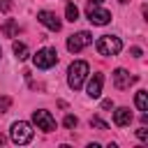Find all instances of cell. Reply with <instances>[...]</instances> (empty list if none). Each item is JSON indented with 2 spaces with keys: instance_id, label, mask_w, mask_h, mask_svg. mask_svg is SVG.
I'll return each instance as SVG.
<instances>
[{
  "instance_id": "cell-1",
  "label": "cell",
  "mask_w": 148,
  "mask_h": 148,
  "mask_svg": "<svg viewBox=\"0 0 148 148\" xmlns=\"http://www.w3.org/2000/svg\"><path fill=\"white\" fill-rule=\"evenodd\" d=\"M86 76H88V62H83V60H76V62H72V65H69L67 83H69V88H72V90H79V88L83 86Z\"/></svg>"
},
{
  "instance_id": "cell-2",
  "label": "cell",
  "mask_w": 148,
  "mask_h": 148,
  "mask_svg": "<svg viewBox=\"0 0 148 148\" xmlns=\"http://www.w3.org/2000/svg\"><path fill=\"white\" fill-rule=\"evenodd\" d=\"M95 46H97V53H99V56H116V53H120L123 42H120V37H116V35H102Z\"/></svg>"
},
{
  "instance_id": "cell-3",
  "label": "cell",
  "mask_w": 148,
  "mask_h": 148,
  "mask_svg": "<svg viewBox=\"0 0 148 148\" xmlns=\"http://www.w3.org/2000/svg\"><path fill=\"white\" fill-rule=\"evenodd\" d=\"M32 62H35V67H39V69H49V67H53L56 62H58V51L56 49H39L35 56H32Z\"/></svg>"
},
{
  "instance_id": "cell-4",
  "label": "cell",
  "mask_w": 148,
  "mask_h": 148,
  "mask_svg": "<svg viewBox=\"0 0 148 148\" xmlns=\"http://www.w3.org/2000/svg\"><path fill=\"white\" fill-rule=\"evenodd\" d=\"M9 136H12L14 143H28V141L32 139V127H30L25 120H16V123H12Z\"/></svg>"
},
{
  "instance_id": "cell-5",
  "label": "cell",
  "mask_w": 148,
  "mask_h": 148,
  "mask_svg": "<svg viewBox=\"0 0 148 148\" xmlns=\"http://www.w3.org/2000/svg\"><path fill=\"white\" fill-rule=\"evenodd\" d=\"M86 16H88V21L92 25H106L111 21V12L109 9H99V5H88Z\"/></svg>"
},
{
  "instance_id": "cell-6",
  "label": "cell",
  "mask_w": 148,
  "mask_h": 148,
  "mask_svg": "<svg viewBox=\"0 0 148 148\" xmlns=\"http://www.w3.org/2000/svg\"><path fill=\"white\" fill-rule=\"evenodd\" d=\"M32 120H35L37 130H44V132H53V130H56V120H53V116H51L46 109L32 111Z\"/></svg>"
},
{
  "instance_id": "cell-7",
  "label": "cell",
  "mask_w": 148,
  "mask_h": 148,
  "mask_svg": "<svg viewBox=\"0 0 148 148\" xmlns=\"http://www.w3.org/2000/svg\"><path fill=\"white\" fill-rule=\"evenodd\" d=\"M90 42H92V35H90V32H86V30H81V32H76V35H72V37L67 39V51L79 53V51H81V49H86Z\"/></svg>"
},
{
  "instance_id": "cell-8",
  "label": "cell",
  "mask_w": 148,
  "mask_h": 148,
  "mask_svg": "<svg viewBox=\"0 0 148 148\" xmlns=\"http://www.w3.org/2000/svg\"><path fill=\"white\" fill-rule=\"evenodd\" d=\"M37 21H39L44 28L53 30V32H58V30H60V18H58L53 12H46V9H42V12L37 14Z\"/></svg>"
},
{
  "instance_id": "cell-9",
  "label": "cell",
  "mask_w": 148,
  "mask_h": 148,
  "mask_svg": "<svg viewBox=\"0 0 148 148\" xmlns=\"http://www.w3.org/2000/svg\"><path fill=\"white\" fill-rule=\"evenodd\" d=\"M134 81H136V76H132L127 69H116V72H113V86H116L118 90H125V88H130Z\"/></svg>"
},
{
  "instance_id": "cell-10",
  "label": "cell",
  "mask_w": 148,
  "mask_h": 148,
  "mask_svg": "<svg viewBox=\"0 0 148 148\" xmlns=\"http://www.w3.org/2000/svg\"><path fill=\"white\" fill-rule=\"evenodd\" d=\"M113 123H116L118 127H127V125L132 123V111H130L127 106L116 109V111H113Z\"/></svg>"
},
{
  "instance_id": "cell-11",
  "label": "cell",
  "mask_w": 148,
  "mask_h": 148,
  "mask_svg": "<svg viewBox=\"0 0 148 148\" xmlns=\"http://www.w3.org/2000/svg\"><path fill=\"white\" fill-rule=\"evenodd\" d=\"M102 83H104V79H102V74H92V79L88 81V95H90L92 99L102 95Z\"/></svg>"
},
{
  "instance_id": "cell-12",
  "label": "cell",
  "mask_w": 148,
  "mask_h": 148,
  "mask_svg": "<svg viewBox=\"0 0 148 148\" xmlns=\"http://www.w3.org/2000/svg\"><path fill=\"white\" fill-rule=\"evenodd\" d=\"M0 30H2V35H5V37H16V35H18V23L9 18V21H5V23H2V28H0Z\"/></svg>"
},
{
  "instance_id": "cell-13",
  "label": "cell",
  "mask_w": 148,
  "mask_h": 148,
  "mask_svg": "<svg viewBox=\"0 0 148 148\" xmlns=\"http://www.w3.org/2000/svg\"><path fill=\"white\" fill-rule=\"evenodd\" d=\"M134 102H136L139 111H148V92H146V90H139L136 97H134Z\"/></svg>"
},
{
  "instance_id": "cell-14",
  "label": "cell",
  "mask_w": 148,
  "mask_h": 148,
  "mask_svg": "<svg viewBox=\"0 0 148 148\" xmlns=\"http://www.w3.org/2000/svg\"><path fill=\"white\" fill-rule=\"evenodd\" d=\"M12 49H14V56H16L18 60H25V58H28V46H25L23 42H14Z\"/></svg>"
},
{
  "instance_id": "cell-15",
  "label": "cell",
  "mask_w": 148,
  "mask_h": 148,
  "mask_svg": "<svg viewBox=\"0 0 148 148\" xmlns=\"http://www.w3.org/2000/svg\"><path fill=\"white\" fill-rule=\"evenodd\" d=\"M65 16H67V21H72V23L79 18V9H76L74 2H67V7H65Z\"/></svg>"
},
{
  "instance_id": "cell-16",
  "label": "cell",
  "mask_w": 148,
  "mask_h": 148,
  "mask_svg": "<svg viewBox=\"0 0 148 148\" xmlns=\"http://www.w3.org/2000/svg\"><path fill=\"white\" fill-rule=\"evenodd\" d=\"M90 127H95V130H102V132H104V130H109V125H106L102 118H97V116H92V118H90Z\"/></svg>"
},
{
  "instance_id": "cell-17",
  "label": "cell",
  "mask_w": 148,
  "mask_h": 148,
  "mask_svg": "<svg viewBox=\"0 0 148 148\" xmlns=\"http://www.w3.org/2000/svg\"><path fill=\"white\" fill-rule=\"evenodd\" d=\"M76 123H79V120H76V116H72V113H67V116H65V127H67V130L76 127Z\"/></svg>"
},
{
  "instance_id": "cell-18",
  "label": "cell",
  "mask_w": 148,
  "mask_h": 148,
  "mask_svg": "<svg viewBox=\"0 0 148 148\" xmlns=\"http://www.w3.org/2000/svg\"><path fill=\"white\" fill-rule=\"evenodd\" d=\"M9 106H12V99L9 97H0V113H7Z\"/></svg>"
},
{
  "instance_id": "cell-19",
  "label": "cell",
  "mask_w": 148,
  "mask_h": 148,
  "mask_svg": "<svg viewBox=\"0 0 148 148\" xmlns=\"http://www.w3.org/2000/svg\"><path fill=\"white\" fill-rule=\"evenodd\" d=\"M136 136H139L141 141H146V139H148V130H146V127H139V130H136Z\"/></svg>"
},
{
  "instance_id": "cell-20",
  "label": "cell",
  "mask_w": 148,
  "mask_h": 148,
  "mask_svg": "<svg viewBox=\"0 0 148 148\" xmlns=\"http://www.w3.org/2000/svg\"><path fill=\"white\" fill-rule=\"evenodd\" d=\"M12 9V0H0V12H9Z\"/></svg>"
},
{
  "instance_id": "cell-21",
  "label": "cell",
  "mask_w": 148,
  "mask_h": 148,
  "mask_svg": "<svg viewBox=\"0 0 148 148\" xmlns=\"http://www.w3.org/2000/svg\"><path fill=\"white\" fill-rule=\"evenodd\" d=\"M132 56H134V58H141V56H143V51H141L139 46H134V49H132Z\"/></svg>"
},
{
  "instance_id": "cell-22",
  "label": "cell",
  "mask_w": 148,
  "mask_h": 148,
  "mask_svg": "<svg viewBox=\"0 0 148 148\" xmlns=\"http://www.w3.org/2000/svg\"><path fill=\"white\" fill-rule=\"evenodd\" d=\"M111 106H113L111 99H104V102H102V109H111Z\"/></svg>"
},
{
  "instance_id": "cell-23",
  "label": "cell",
  "mask_w": 148,
  "mask_h": 148,
  "mask_svg": "<svg viewBox=\"0 0 148 148\" xmlns=\"http://www.w3.org/2000/svg\"><path fill=\"white\" fill-rule=\"evenodd\" d=\"M88 2H90V5H102L104 0H88Z\"/></svg>"
},
{
  "instance_id": "cell-24",
  "label": "cell",
  "mask_w": 148,
  "mask_h": 148,
  "mask_svg": "<svg viewBox=\"0 0 148 148\" xmlns=\"http://www.w3.org/2000/svg\"><path fill=\"white\" fill-rule=\"evenodd\" d=\"M0 143H5V136H2V134H0Z\"/></svg>"
},
{
  "instance_id": "cell-25",
  "label": "cell",
  "mask_w": 148,
  "mask_h": 148,
  "mask_svg": "<svg viewBox=\"0 0 148 148\" xmlns=\"http://www.w3.org/2000/svg\"><path fill=\"white\" fill-rule=\"evenodd\" d=\"M120 2H127V0H120Z\"/></svg>"
},
{
  "instance_id": "cell-26",
  "label": "cell",
  "mask_w": 148,
  "mask_h": 148,
  "mask_svg": "<svg viewBox=\"0 0 148 148\" xmlns=\"http://www.w3.org/2000/svg\"><path fill=\"white\" fill-rule=\"evenodd\" d=\"M0 56H2V49H0Z\"/></svg>"
}]
</instances>
